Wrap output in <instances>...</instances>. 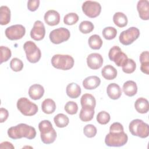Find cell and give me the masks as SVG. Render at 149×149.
<instances>
[{
	"label": "cell",
	"mask_w": 149,
	"mask_h": 149,
	"mask_svg": "<svg viewBox=\"0 0 149 149\" xmlns=\"http://www.w3.org/2000/svg\"><path fill=\"white\" fill-rule=\"evenodd\" d=\"M8 134L10 138L14 140L23 137L31 140L35 138L36 131L34 127L25 123H20L15 126L9 128Z\"/></svg>",
	"instance_id": "6da1fadb"
},
{
	"label": "cell",
	"mask_w": 149,
	"mask_h": 149,
	"mask_svg": "<svg viewBox=\"0 0 149 149\" xmlns=\"http://www.w3.org/2000/svg\"><path fill=\"white\" fill-rule=\"evenodd\" d=\"M40 137L42 142L46 144L54 143L56 138V132L48 120H44L38 124Z\"/></svg>",
	"instance_id": "7a4b0ae2"
},
{
	"label": "cell",
	"mask_w": 149,
	"mask_h": 149,
	"mask_svg": "<svg viewBox=\"0 0 149 149\" xmlns=\"http://www.w3.org/2000/svg\"><path fill=\"white\" fill-rule=\"evenodd\" d=\"M51 64L56 69L67 70L73 67L74 61L69 55L56 54L51 58Z\"/></svg>",
	"instance_id": "3957f363"
},
{
	"label": "cell",
	"mask_w": 149,
	"mask_h": 149,
	"mask_svg": "<svg viewBox=\"0 0 149 149\" xmlns=\"http://www.w3.org/2000/svg\"><path fill=\"white\" fill-rule=\"evenodd\" d=\"M129 131L133 136L146 138L149 135V126L142 120L136 119L132 120L129 126Z\"/></svg>",
	"instance_id": "277c9868"
},
{
	"label": "cell",
	"mask_w": 149,
	"mask_h": 149,
	"mask_svg": "<svg viewBox=\"0 0 149 149\" xmlns=\"http://www.w3.org/2000/svg\"><path fill=\"white\" fill-rule=\"evenodd\" d=\"M128 140L127 135L123 132L109 133L105 136V143L109 147H121L125 145Z\"/></svg>",
	"instance_id": "5b68a950"
},
{
	"label": "cell",
	"mask_w": 149,
	"mask_h": 149,
	"mask_svg": "<svg viewBox=\"0 0 149 149\" xmlns=\"http://www.w3.org/2000/svg\"><path fill=\"white\" fill-rule=\"evenodd\" d=\"M23 48L26 53V58L29 62L35 63L40 61L41 56V52L34 42L31 41H26L23 45Z\"/></svg>",
	"instance_id": "8992f818"
},
{
	"label": "cell",
	"mask_w": 149,
	"mask_h": 149,
	"mask_svg": "<svg viewBox=\"0 0 149 149\" xmlns=\"http://www.w3.org/2000/svg\"><path fill=\"white\" fill-rule=\"evenodd\" d=\"M17 108L24 116H33L38 112L37 105L26 97L20 98L17 100Z\"/></svg>",
	"instance_id": "52a82bcc"
},
{
	"label": "cell",
	"mask_w": 149,
	"mask_h": 149,
	"mask_svg": "<svg viewBox=\"0 0 149 149\" xmlns=\"http://www.w3.org/2000/svg\"><path fill=\"white\" fill-rule=\"evenodd\" d=\"M140 36V30L136 27H131L123 31L119 35V40L124 45H129L136 40Z\"/></svg>",
	"instance_id": "ba28073f"
},
{
	"label": "cell",
	"mask_w": 149,
	"mask_h": 149,
	"mask_svg": "<svg viewBox=\"0 0 149 149\" xmlns=\"http://www.w3.org/2000/svg\"><path fill=\"white\" fill-rule=\"evenodd\" d=\"M70 36V31L65 27H59L53 30L49 33V40L55 44H59L69 40Z\"/></svg>",
	"instance_id": "9c48e42d"
},
{
	"label": "cell",
	"mask_w": 149,
	"mask_h": 149,
	"mask_svg": "<svg viewBox=\"0 0 149 149\" xmlns=\"http://www.w3.org/2000/svg\"><path fill=\"white\" fill-rule=\"evenodd\" d=\"M83 13L90 18H94L100 15L101 12V6L96 1H86L81 6Z\"/></svg>",
	"instance_id": "30bf717a"
},
{
	"label": "cell",
	"mask_w": 149,
	"mask_h": 149,
	"mask_svg": "<svg viewBox=\"0 0 149 149\" xmlns=\"http://www.w3.org/2000/svg\"><path fill=\"white\" fill-rule=\"evenodd\" d=\"M108 57L118 66H122L127 61V56L122 52L118 46L112 47L109 51Z\"/></svg>",
	"instance_id": "8fae6325"
},
{
	"label": "cell",
	"mask_w": 149,
	"mask_h": 149,
	"mask_svg": "<svg viewBox=\"0 0 149 149\" xmlns=\"http://www.w3.org/2000/svg\"><path fill=\"white\" fill-rule=\"evenodd\" d=\"M5 36L10 40L21 39L26 33V29L22 24H15L7 27L5 30Z\"/></svg>",
	"instance_id": "7c38bea8"
},
{
	"label": "cell",
	"mask_w": 149,
	"mask_h": 149,
	"mask_svg": "<svg viewBox=\"0 0 149 149\" xmlns=\"http://www.w3.org/2000/svg\"><path fill=\"white\" fill-rule=\"evenodd\" d=\"M45 35V29L43 23L40 20L36 21L30 31L31 38L36 41H40L44 38Z\"/></svg>",
	"instance_id": "4fadbf2b"
},
{
	"label": "cell",
	"mask_w": 149,
	"mask_h": 149,
	"mask_svg": "<svg viewBox=\"0 0 149 149\" xmlns=\"http://www.w3.org/2000/svg\"><path fill=\"white\" fill-rule=\"evenodd\" d=\"M87 63L88 66L93 70L100 69L103 64V58L98 53H91L87 57Z\"/></svg>",
	"instance_id": "5bb4252c"
},
{
	"label": "cell",
	"mask_w": 149,
	"mask_h": 149,
	"mask_svg": "<svg viewBox=\"0 0 149 149\" xmlns=\"http://www.w3.org/2000/svg\"><path fill=\"white\" fill-rule=\"evenodd\" d=\"M137 9L139 17L144 20L149 19V2L147 0H140L137 4Z\"/></svg>",
	"instance_id": "9a60e30c"
},
{
	"label": "cell",
	"mask_w": 149,
	"mask_h": 149,
	"mask_svg": "<svg viewBox=\"0 0 149 149\" xmlns=\"http://www.w3.org/2000/svg\"><path fill=\"white\" fill-rule=\"evenodd\" d=\"M44 21L49 26H54L59 24L60 15L55 10H49L44 15Z\"/></svg>",
	"instance_id": "2e32d148"
},
{
	"label": "cell",
	"mask_w": 149,
	"mask_h": 149,
	"mask_svg": "<svg viewBox=\"0 0 149 149\" xmlns=\"http://www.w3.org/2000/svg\"><path fill=\"white\" fill-rule=\"evenodd\" d=\"M44 94V88L42 86L39 84H33L29 89V95L34 100H40Z\"/></svg>",
	"instance_id": "e0dca14e"
},
{
	"label": "cell",
	"mask_w": 149,
	"mask_h": 149,
	"mask_svg": "<svg viewBox=\"0 0 149 149\" xmlns=\"http://www.w3.org/2000/svg\"><path fill=\"white\" fill-rule=\"evenodd\" d=\"M100 83L101 80L97 76H88L83 81V86L86 90L95 89L100 86Z\"/></svg>",
	"instance_id": "ac0fdd59"
},
{
	"label": "cell",
	"mask_w": 149,
	"mask_h": 149,
	"mask_svg": "<svg viewBox=\"0 0 149 149\" xmlns=\"http://www.w3.org/2000/svg\"><path fill=\"white\" fill-rule=\"evenodd\" d=\"M107 93L108 97L112 100H118L122 95L120 86L115 83H111L107 86Z\"/></svg>",
	"instance_id": "d6986e66"
},
{
	"label": "cell",
	"mask_w": 149,
	"mask_h": 149,
	"mask_svg": "<svg viewBox=\"0 0 149 149\" xmlns=\"http://www.w3.org/2000/svg\"><path fill=\"white\" fill-rule=\"evenodd\" d=\"M81 88L76 83H71L66 86V92L68 97L71 98H77L81 94Z\"/></svg>",
	"instance_id": "ffe728a7"
},
{
	"label": "cell",
	"mask_w": 149,
	"mask_h": 149,
	"mask_svg": "<svg viewBox=\"0 0 149 149\" xmlns=\"http://www.w3.org/2000/svg\"><path fill=\"white\" fill-rule=\"evenodd\" d=\"M80 103L81 107L94 109L96 105V101L93 95L86 93L81 96L80 99Z\"/></svg>",
	"instance_id": "44dd1931"
},
{
	"label": "cell",
	"mask_w": 149,
	"mask_h": 149,
	"mask_svg": "<svg viewBox=\"0 0 149 149\" xmlns=\"http://www.w3.org/2000/svg\"><path fill=\"white\" fill-rule=\"evenodd\" d=\"M122 88L125 95L129 97L134 96L137 92V84L132 80H128L126 81L123 84Z\"/></svg>",
	"instance_id": "7402d4cb"
},
{
	"label": "cell",
	"mask_w": 149,
	"mask_h": 149,
	"mask_svg": "<svg viewBox=\"0 0 149 149\" xmlns=\"http://www.w3.org/2000/svg\"><path fill=\"white\" fill-rule=\"evenodd\" d=\"M141 63V71L146 74H149V52L148 51H143L141 53L139 57Z\"/></svg>",
	"instance_id": "603a6c76"
},
{
	"label": "cell",
	"mask_w": 149,
	"mask_h": 149,
	"mask_svg": "<svg viewBox=\"0 0 149 149\" xmlns=\"http://www.w3.org/2000/svg\"><path fill=\"white\" fill-rule=\"evenodd\" d=\"M134 107L136 110L140 113H146L149 109L148 101L147 99L140 97L136 100L134 103Z\"/></svg>",
	"instance_id": "cb8c5ba5"
},
{
	"label": "cell",
	"mask_w": 149,
	"mask_h": 149,
	"mask_svg": "<svg viewBox=\"0 0 149 149\" xmlns=\"http://www.w3.org/2000/svg\"><path fill=\"white\" fill-rule=\"evenodd\" d=\"M101 74L107 80H113L117 76V70L113 66L108 65L105 66L101 70Z\"/></svg>",
	"instance_id": "d4e9b609"
},
{
	"label": "cell",
	"mask_w": 149,
	"mask_h": 149,
	"mask_svg": "<svg viewBox=\"0 0 149 149\" xmlns=\"http://www.w3.org/2000/svg\"><path fill=\"white\" fill-rule=\"evenodd\" d=\"M41 109L44 113L46 114H51L54 113L56 109V104L53 100L47 98L42 101Z\"/></svg>",
	"instance_id": "484cf974"
},
{
	"label": "cell",
	"mask_w": 149,
	"mask_h": 149,
	"mask_svg": "<svg viewBox=\"0 0 149 149\" xmlns=\"http://www.w3.org/2000/svg\"><path fill=\"white\" fill-rule=\"evenodd\" d=\"M113 22L119 27H124L127 24L128 20L125 14L118 12L115 13L113 16Z\"/></svg>",
	"instance_id": "4316f807"
},
{
	"label": "cell",
	"mask_w": 149,
	"mask_h": 149,
	"mask_svg": "<svg viewBox=\"0 0 149 149\" xmlns=\"http://www.w3.org/2000/svg\"><path fill=\"white\" fill-rule=\"evenodd\" d=\"M10 21V10L7 6H1L0 8V24L6 25Z\"/></svg>",
	"instance_id": "83f0119b"
},
{
	"label": "cell",
	"mask_w": 149,
	"mask_h": 149,
	"mask_svg": "<svg viewBox=\"0 0 149 149\" xmlns=\"http://www.w3.org/2000/svg\"><path fill=\"white\" fill-rule=\"evenodd\" d=\"M94 113V109L82 107L79 113V118L83 122H89L93 118Z\"/></svg>",
	"instance_id": "f1b7e54d"
},
{
	"label": "cell",
	"mask_w": 149,
	"mask_h": 149,
	"mask_svg": "<svg viewBox=\"0 0 149 149\" xmlns=\"http://www.w3.org/2000/svg\"><path fill=\"white\" fill-rule=\"evenodd\" d=\"M88 43L91 49H99L101 48L103 42L99 35L93 34L89 37Z\"/></svg>",
	"instance_id": "f546056e"
},
{
	"label": "cell",
	"mask_w": 149,
	"mask_h": 149,
	"mask_svg": "<svg viewBox=\"0 0 149 149\" xmlns=\"http://www.w3.org/2000/svg\"><path fill=\"white\" fill-rule=\"evenodd\" d=\"M55 125L58 127L62 128L66 127L69 123V118L63 113H58L54 118Z\"/></svg>",
	"instance_id": "4dcf8cb0"
},
{
	"label": "cell",
	"mask_w": 149,
	"mask_h": 149,
	"mask_svg": "<svg viewBox=\"0 0 149 149\" xmlns=\"http://www.w3.org/2000/svg\"><path fill=\"white\" fill-rule=\"evenodd\" d=\"M102 36L105 39L111 40L115 38L117 34V30L113 27H106L102 30Z\"/></svg>",
	"instance_id": "1f68e13d"
},
{
	"label": "cell",
	"mask_w": 149,
	"mask_h": 149,
	"mask_svg": "<svg viewBox=\"0 0 149 149\" xmlns=\"http://www.w3.org/2000/svg\"><path fill=\"white\" fill-rule=\"evenodd\" d=\"M94 29V26L93 23L88 20L81 22L79 25V30L83 34H88L91 33Z\"/></svg>",
	"instance_id": "d6a6232c"
},
{
	"label": "cell",
	"mask_w": 149,
	"mask_h": 149,
	"mask_svg": "<svg viewBox=\"0 0 149 149\" xmlns=\"http://www.w3.org/2000/svg\"><path fill=\"white\" fill-rule=\"evenodd\" d=\"M122 70L123 72L130 74L134 72L136 68V62L130 58H128L127 62L122 66Z\"/></svg>",
	"instance_id": "836d02e7"
},
{
	"label": "cell",
	"mask_w": 149,
	"mask_h": 149,
	"mask_svg": "<svg viewBox=\"0 0 149 149\" xmlns=\"http://www.w3.org/2000/svg\"><path fill=\"white\" fill-rule=\"evenodd\" d=\"M79 20V16L76 13L71 12L66 14L63 17V22L66 25H73Z\"/></svg>",
	"instance_id": "e575fe53"
},
{
	"label": "cell",
	"mask_w": 149,
	"mask_h": 149,
	"mask_svg": "<svg viewBox=\"0 0 149 149\" xmlns=\"http://www.w3.org/2000/svg\"><path fill=\"white\" fill-rule=\"evenodd\" d=\"M10 67L14 72H19L23 68V63L20 59L13 58L10 62Z\"/></svg>",
	"instance_id": "d590c367"
},
{
	"label": "cell",
	"mask_w": 149,
	"mask_h": 149,
	"mask_svg": "<svg viewBox=\"0 0 149 149\" xmlns=\"http://www.w3.org/2000/svg\"><path fill=\"white\" fill-rule=\"evenodd\" d=\"M97 121L101 125L107 124L111 119L110 115L106 111H102L100 112L97 115Z\"/></svg>",
	"instance_id": "8d00e7d4"
},
{
	"label": "cell",
	"mask_w": 149,
	"mask_h": 149,
	"mask_svg": "<svg viewBox=\"0 0 149 149\" xmlns=\"http://www.w3.org/2000/svg\"><path fill=\"white\" fill-rule=\"evenodd\" d=\"M97 130L95 126L91 124H88L86 125L83 128L84 134L88 138H92L94 137L97 134Z\"/></svg>",
	"instance_id": "74e56055"
},
{
	"label": "cell",
	"mask_w": 149,
	"mask_h": 149,
	"mask_svg": "<svg viewBox=\"0 0 149 149\" xmlns=\"http://www.w3.org/2000/svg\"><path fill=\"white\" fill-rule=\"evenodd\" d=\"M1 63L8 61L11 57L10 49L5 46H1Z\"/></svg>",
	"instance_id": "f35d334b"
},
{
	"label": "cell",
	"mask_w": 149,
	"mask_h": 149,
	"mask_svg": "<svg viewBox=\"0 0 149 149\" xmlns=\"http://www.w3.org/2000/svg\"><path fill=\"white\" fill-rule=\"evenodd\" d=\"M65 111L69 115H74L78 111V105L74 101H68L65 105Z\"/></svg>",
	"instance_id": "ab89813d"
},
{
	"label": "cell",
	"mask_w": 149,
	"mask_h": 149,
	"mask_svg": "<svg viewBox=\"0 0 149 149\" xmlns=\"http://www.w3.org/2000/svg\"><path fill=\"white\" fill-rule=\"evenodd\" d=\"M123 131H124L123 127L122 125L119 122H114L110 126V127H109L110 133L121 132Z\"/></svg>",
	"instance_id": "60d3db41"
},
{
	"label": "cell",
	"mask_w": 149,
	"mask_h": 149,
	"mask_svg": "<svg viewBox=\"0 0 149 149\" xmlns=\"http://www.w3.org/2000/svg\"><path fill=\"white\" fill-rule=\"evenodd\" d=\"M39 0H30L27 2V8L30 11H36L40 5Z\"/></svg>",
	"instance_id": "b9f144b4"
},
{
	"label": "cell",
	"mask_w": 149,
	"mask_h": 149,
	"mask_svg": "<svg viewBox=\"0 0 149 149\" xmlns=\"http://www.w3.org/2000/svg\"><path fill=\"white\" fill-rule=\"evenodd\" d=\"M9 112L7 109L3 108H0V122L3 123L8 119Z\"/></svg>",
	"instance_id": "7bdbcfd3"
},
{
	"label": "cell",
	"mask_w": 149,
	"mask_h": 149,
	"mask_svg": "<svg viewBox=\"0 0 149 149\" xmlns=\"http://www.w3.org/2000/svg\"><path fill=\"white\" fill-rule=\"evenodd\" d=\"M0 148H15L13 144L8 141H3L0 144Z\"/></svg>",
	"instance_id": "ee69618b"
}]
</instances>
